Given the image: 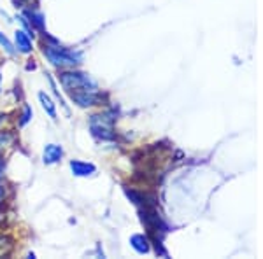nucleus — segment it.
<instances>
[{"label":"nucleus","mask_w":263,"mask_h":259,"mask_svg":"<svg viewBox=\"0 0 263 259\" xmlns=\"http://www.w3.org/2000/svg\"><path fill=\"white\" fill-rule=\"evenodd\" d=\"M44 54L49 58L51 63L54 65H78L81 63V54L74 53V51H69L62 46H46L44 48Z\"/></svg>","instance_id":"1"},{"label":"nucleus","mask_w":263,"mask_h":259,"mask_svg":"<svg viewBox=\"0 0 263 259\" xmlns=\"http://www.w3.org/2000/svg\"><path fill=\"white\" fill-rule=\"evenodd\" d=\"M70 168L74 170L76 175H90V173L95 172V167L88 163H83V161H72Z\"/></svg>","instance_id":"2"},{"label":"nucleus","mask_w":263,"mask_h":259,"mask_svg":"<svg viewBox=\"0 0 263 259\" xmlns=\"http://www.w3.org/2000/svg\"><path fill=\"white\" fill-rule=\"evenodd\" d=\"M62 147L58 146H48L44 151V161L46 163H54V161H58L62 158Z\"/></svg>","instance_id":"3"},{"label":"nucleus","mask_w":263,"mask_h":259,"mask_svg":"<svg viewBox=\"0 0 263 259\" xmlns=\"http://www.w3.org/2000/svg\"><path fill=\"white\" fill-rule=\"evenodd\" d=\"M16 46H18V49L21 53H30L32 51V42L28 39L27 35H25V32H16Z\"/></svg>","instance_id":"4"},{"label":"nucleus","mask_w":263,"mask_h":259,"mask_svg":"<svg viewBox=\"0 0 263 259\" xmlns=\"http://www.w3.org/2000/svg\"><path fill=\"white\" fill-rule=\"evenodd\" d=\"M39 98L42 102V107H44L46 110H48V114L51 117H57V112H54V105H53V102H51L48 96L44 95V93H41L39 95Z\"/></svg>","instance_id":"5"},{"label":"nucleus","mask_w":263,"mask_h":259,"mask_svg":"<svg viewBox=\"0 0 263 259\" xmlns=\"http://www.w3.org/2000/svg\"><path fill=\"white\" fill-rule=\"evenodd\" d=\"M11 142H12V135H9V133H0V151H2L4 147L9 146Z\"/></svg>","instance_id":"6"},{"label":"nucleus","mask_w":263,"mask_h":259,"mask_svg":"<svg viewBox=\"0 0 263 259\" xmlns=\"http://www.w3.org/2000/svg\"><path fill=\"white\" fill-rule=\"evenodd\" d=\"M0 44H2V46H4V49H6V51H7V53H11V54H12V53H14V51H12V46H11V42H9V41H7V39H6V37H4V35H2V33H0Z\"/></svg>","instance_id":"7"},{"label":"nucleus","mask_w":263,"mask_h":259,"mask_svg":"<svg viewBox=\"0 0 263 259\" xmlns=\"http://www.w3.org/2000/svg\"><path fill=\"white\" fill-rule=\"evenodd\" d=\"M6 245H7V240L4 238V236H0V254L6 252V250H4V247H6Z\"/></svg>","instance_id":"8"}]
</instances>
